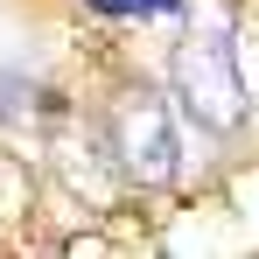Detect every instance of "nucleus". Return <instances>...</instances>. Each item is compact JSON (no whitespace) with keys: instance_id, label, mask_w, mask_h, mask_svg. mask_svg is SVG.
I'll return each mask as SVG.
<instances>
[{"instance_id":"obj_1","label":"nucleus","mask_w":259,"mask_h":259,"mask_svg":"<svg viewBox=\"0 0 259 259\" xmlns=\"http://www.w3.org/2000/svg\"><path fill=\"white\" fill-rule=\"evenodd\" d=\"M175 98H182V112L196 126H210V133H231L245 119V77H238V56H231V35H224L217 14L175 49Z\"/></svg>"},{"instance_id":"obj_2","label":"nucleus","mask_w":259,"mask_h":259,"mask_svg":"<svg viewBox=\"0 0 259 259\" xmlns=\"http://www.w3.org/2000/svg\"><path fill=\"white\" fill-rule=\"evenodd\" d=\"M105 140H112V161L126 182L140 189H161L182 168V140H175V105L154 98V91H119L112 119H105Z\"/></svg>"},{"instance_id":"obj_3","label":"nucleus","mask_w":259,"mask_h":259,"mask_svg":"<svg viewBox=\"0 0 259 259\" xmlns=\"http://www.w3.org/2000/svg\"><path fill=\"white\" fill-rule=\"evenodd\" d=\"M49 119V91L28 77H0V126H42Z\"/></svg>"},{"instance_id":"obj_4","label":"nucleus","mask_w":259,"mask_h":259,"mask_svg":"<svg viewBox=\"0 0 259 259\" xmlns=\"http://www.w3.org/2000/svg\"><path fill=\"white\" fill-rule=\"evenodd\" d=\"M98 14H175L182 0H91Z\"/></svg>"}]
</instances>
